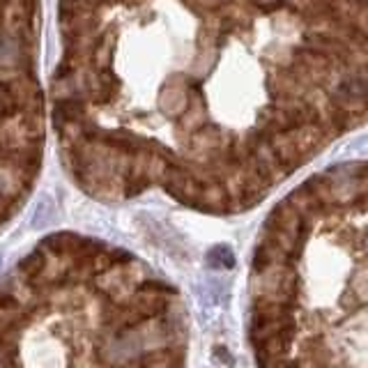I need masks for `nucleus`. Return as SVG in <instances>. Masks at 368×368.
Instances as JSON below:
<instances>
[{
    "mask_svg": "<svg viewBox=\"0 0 368 368\" xmlns=\"http://www.w3.org/2000/svg\"><path fill=\"white\" fill-rule=\"evenodd\" d=\"M331 102L345 113L362 111L368 102V78L362 74L338 78L331 87Z\"/></svg>",
    "mask_w": 368,
    "mask_h": 368,
    "instance_id": "f257e3e1",
    "label": "nucleus"
},
{
    "mask_svg": "<svg viewBox=\"0 0 368 368\" xmlns=\"http://www.w3.org/2000/svg\"><path fill=\"white\" fill-rule=\"evenodd\" d=\"M209 262H212L214 267H231L233 265V253H231V249H226V247H216V249H212L209 251Z\"/></svg>",
    "mask_w": 368,
    "mask_h": 368,
    "instance_id": "f03ea898",
    "label": "nucleus"
},
{
    "mask_svg": "<svg viewBox=\"0 0 368 368\" xmlns=\"http://www.w3.org/2000/svg\"><path fill=\"white\" fill-rule=\"evenodd\" d=\"M42 267H44L42 253H32V256H28L21 262V269L25 271V274H37V271H42Z\"/></svg>",
    "mask_w": 368,
    "mask_h": 368,
    "instance_id": "7ed1b4c3",
    "label": "nucleus"
},
{
    "mask_svg": "<svg viewBox=\"0 0 368 368\" xmlns=\"http://www.w3.org/2000/svg\"><path fill=\"white\" fill-rule=\"evenodd\" d=\"M16 300L10 295V293H0V311H12V309H16Z\"/></svg>",
    "mask_w": 368,
    "mask_h": 368,
    "instance_id": "20e7f679",
    "label": "nucleus"
}]
</instances>
